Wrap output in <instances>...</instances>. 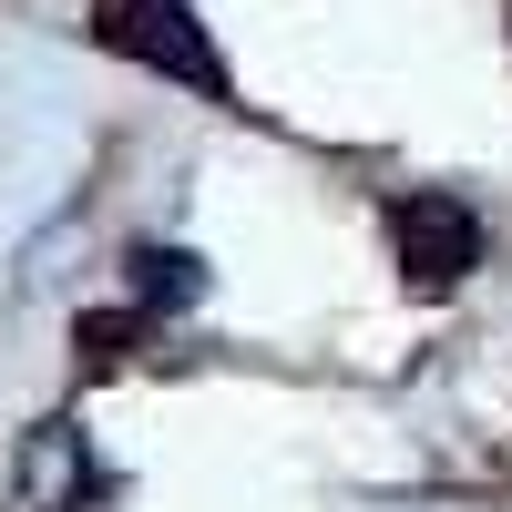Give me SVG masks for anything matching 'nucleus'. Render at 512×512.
I'll use <instances>...</instances> for the list:
<instances>
[{
	"instance_id": "39448f33",
	"label": "nucleus",
	"mask_w": 512,
	"mask_h": 512,
	"mask_svg": "<svg viewBox=\"0 0 512 512\" xmlns=\"http://www.w3.org/2000/svg\"><path fill=\"white\" fill-rule=\"evenodd\" d=\"M134 349H144V308H93V318H72V359H82V379H113Z\"/></svg>"
},
{
	"instance_id": "20e7f679",
	"label": "nucleus",
	"mask_w": 512,
	"mask_h": 512,
	"mask_svg": "<svg viewBox=\"0 0 512 512\" xmlns=\"http://www.w3.org/2000/svg\"><path fill=\"white\" fill-rule=\"evenodd\" d=\"M123 267H134V308H144V318H175V308L205 297V256H195V246H134Z\"/></svg>"
},
{
	"instance_id": "f03ea898",
	"label": "nucleus",
	"mask_w": 512,
	"mask_h": 512,
	"mask_svg": "<svg viewBox=\"0 0 512 512\" xmlns=\"http://www.w3.org/2000/svg\"><path fill=\"white\" fill-rule=\"evenodd\" d=\"M390 246H400V287L410 297H451L482 267V216L441 185H400L390 195Z\"/></svg>"
},
{
	"instance_id": "7ed1b4c3",
	"label": "nucleus",
	"mask_w": 512,
	"mask_h": 512,
	"mask_svg": "<svg viewBox=\"0 0 512 512\" xmlns=\"http://www.w3.org/2000/svg\"><path fill=\"white\" fill-rule=\"evenodd\" d=\"M21 482H31L41 512H103L113 502V472H93V451H82L72 420H41L21 441Z\"/></svg>"
},
{
	"instance_id": "f257e3e1",
	"label": "nucleus",
	"mask_w": 512,
	"mask_h": 512,
	"mask_svg": "<svg viewBox=\"0 0 512 512\" xmlns=\"http://www.w3.org/2000/svg\"><path fill=\"white\" fill-rule=\"evenodd\" d=\"M82 21H93L103 52L144 62L164 82H185V93H205V103H236V72H226L216 41H205L195 0H82Z\"/></svg>"
}]
</instances>
